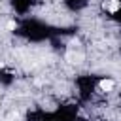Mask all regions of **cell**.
I'll list each match as a JSON object with an SVG mask.
<instances>
[{
  "mask_svg": "<svg viewBox=\"0 0 121 121\" xmlns=\"http://www.w3.org/2000/svg\"><path fill=\"white\" fill-rule=\"evenodd\" d=\"M102 8H104L106 11H110V13H115V11H119L121 2H119V0H104V2H102Z\"/></svg>",
  "mask_w": 121,
  "mask_h": 121,
  "instance_id": "1",
  "label": "cell"
},
{
  "mask_svg": "<svg viewBox=\"0 0 121 121\" xmlns=\"http://www.w3.org/2000/svg\"><path fill=\"white\" fill-rule=\"evenodd\" d=\"M66 59H68V62H72V64H79V62H83V53L68 51V53H66Z\"/></svg>",
  "mask_w": 121,
  "mask_h": 121,
  "instance_id": "2",
  "label": "cell"
},
{
  "mask_svg": "<svg viewBox=\"0 0 121 121\" xmlns=\"http://www.w3.org/2000/svg\"><path fill=\"white\" fill-rule=\"evenodd\" d=\"M98 87H100L102 91H112V89L115 87V83H113L112 79H102V81L98 83Z\"/></svg>",
  "mask_w": 121,
  "mask_h": 121,
  "instance_id": "3",
  "label": "cell"
},
{
  "mask_svg": "<svg viewBox=\"0 0 121 121\" xmlns=\"http://www.w3.org/2000/svg\"><path fill=\"white\" fill-rule=\"evenodd\" d=\"M6 26H8L9 30H13V28L17 26V23H15V21H8V25H6Z\"/></svg>",
  "mask_w": 121,
  "mask_h": 121,
  "instance_id": "4",
  "label": "cell"
}]
</instances>
